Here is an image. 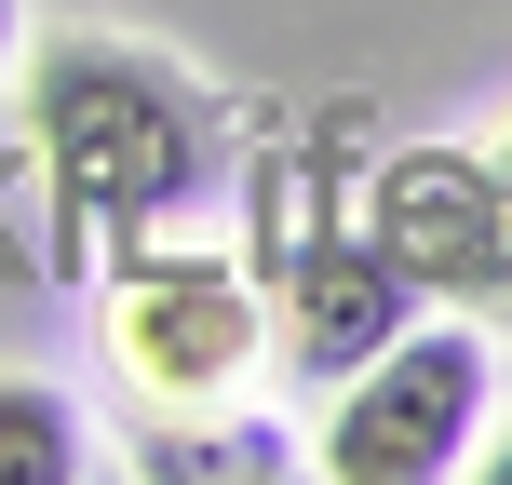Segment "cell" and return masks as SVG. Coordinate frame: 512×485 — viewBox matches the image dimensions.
<instances>
[{"instance_id": "7a4b0ae2", "label": "cell", "mask_w": 512, "mask_h": 485, "mask_svg": "<svg viewBox=\"0 0 512 485\" xmlns=\"http://www.w3.org/2000/svg\"><path fill=\"white\" fill-rule=\"evenodd\" d=\"M486 405H499V351L472 324H405L378 364L337 378V418H324V472L337 485H445L472 472L486 445Z\"/></svg>"}, {"instance_id": "6da1fadb", "label": "cell", "mask_w": 512, "mask_h": 485, "mask_svg": "<svg viewBox=\"0 0 512 485\" xmlns=\"http://www.w3.org/2000/svg\"><path fill=\"white\" fill-rule=\"evenodd\" d=\"M27 135H41V176L81 230H162V216L216 203V95L149 41H108V27H68V41L27 54Z\"/></svg>"}, {"instance_id": "52a82bcc", "label": "cell", "mask_w": 512, "mask_h": 485, "mask_svg": "<svg viewBox=\"0 0 512 485\" xmlns=\"http://www.w3.org/2000/svg\"><path fill=\"white\" fill-rule=\"evenodd\" d=\"M486 176H499V310H512V135L486 149Z\"/></svg>"}, {"instance_id": "9c48e42d", "label": "cell", "mask_w": 512, "mask_h": 485, "mask_svg": "<svg viewBox=\"0 0 512 485\" xmlns=\"http://www.w3.org/2000/svg\"><path fill=\"white\" fill-rule=\"evenodd\" d=\"M0 54H14V0H0Z\"/></svg>"}, {"instance_id": "8992f818", "label": "cell", "mask_w": 512, "mask_h": 485, "mask_svg": "<svg viewBox=\"0 0 512 485\" xmlns=\"http://www.w3.org/2000/svg\"><path fill=\"white\" fill-rule=\"evenodd\" d=\"M95 445H81L68 391L54 378H0V485H81Z\"/></svg>"}, {"instance_id": "277c9868", "label": "cell", "mask_w": 512, "mask_h": 485, "mask_svg": "<svg viewBox=\"0 0 512 485\" xmlns=\"http://www.w3.org/2000/svg\"><path fill=\"white\" fill-rule=\"evenodd\" d=\"M364 230L418 297H499V176L486 149H391L364 189Z\"/></svg>"}, {"instance_id": "3957f363", "label": "cell", "mask_w": 512, "mask_h": 485, "mask_svg": "<svg viewBox=\"0 0 512 485\" xmlns=\"http://www.w3.org/2000/svg\"><path fill=\"white\" fill-rule=\"evenodd\" d=\"M108 351L149 405H216L270 364V310L230 256H149V270L108 297Z\"/></svg>"}, {"instance_id": "ba28073f", "label": "cell", "mask_w": 512, "mask_h": 485, "mask_svg": "<svg viewBox=\"0 0 512 485\" xmlns=\"http://www.w3.org/2000/svg\"><path fill=\"white\" fill-rule=\"evenodd\" d=\"M472 459H486V472H499V485H512V445H472Z\"/></svg>"}, {"instance_id": "5b68a950", "label": "cell", "mask_w": 512, "mask_h": 485, "mask_svg": "<svg viewBox=\"0 0 512 485\" xmlns=\"http://www.w3.org/2000/svg\"><path fill=\"white\" fill-rule=\"evenodd\" d=\"M405 324H418V283L378 256V230L310 243V256H297V324H283V337H297L310 378H351V364H378Z\"/></svg>"}]
</instances>
